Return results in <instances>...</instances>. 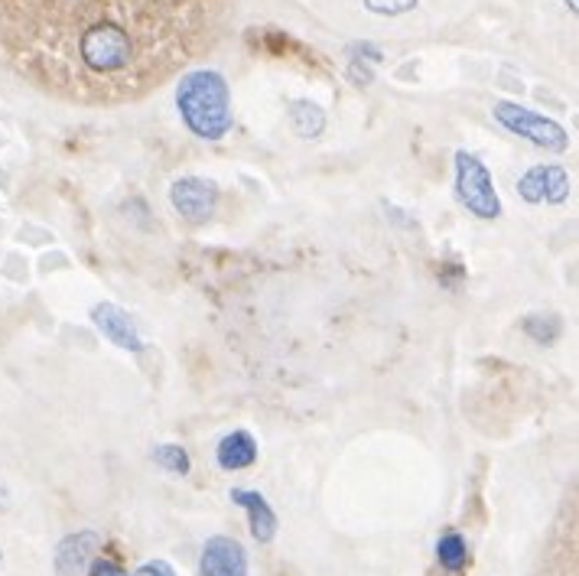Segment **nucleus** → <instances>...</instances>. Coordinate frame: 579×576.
<instances>
[{
    "label": "nucleus",
    "instance_id": "obj_1",
    "mask_svg": "<svg viewBox=\"0 0 579 576\" xmlns=\"http://www.w3.org/2000/svg\"><path fill=\"white\" fill-rule=\"evenodd\" d=\"M176 111L183 124L203 138L221 141L231 131V91L228 81L216 69L186 75L176 88Z\"/></svg>",
    "mask_w": 579,
    "mask_h": 576
},
{
    "label": "nucleus",
    "instance_id": "obj_2",
    "mask_svg": "<svg viewBox=\"0 0 579 576\" xmlns=\"http://www.w3.org/2000/svg\"><path fill=\"white\" fill-rule=\"evenodd\" d=\"M456 199L462 203V209L469 216L482 218V221H495L502 216V199H499V189L492 183V173L469 150L456 153Z\"/></svg>",
    "mask_w": 579,
    "mask_h": 576
},
{
    "label": "nucleus",
    "instance_id": "obj_3",
    "mask_svg": "<svg viewBox=\"0 0 579 576\" xmlns=\"http://www.w3.org/2000/svg\"><path fill=\"white\" fill-rule=\"evenodd\" d=\"M492 118H495L505 131H511L514 138L540 146V150H547V153H567V146H570V134H567L564 124H557L554 118H544V115H537V111H531V108H524V105L499 101V105L492 108Z\"/></svg>",
    "mask_w": 579,
    "mask_h": 576
},
{
    "label": "nucleus",
    "instance_id": "obj_4",
    "mask_svg": "<svg viewBox=\"0 0 579 576\" xmlns=\"http://www.w3.org/2000/svg\"><path fill=\"white\" fill-rule=\"evenodd\" d=\"M170 206L189 225H206L216 216L218 186L206 176H179L170 186Z\"/></svg>",
    "mask_w": 579,
    "mask_h": 576
},
{
    "label": "nucleus",
    "instance_id": "obj_5",
    "mask_svg": "<svg viewBox=\"0 0 579 576\" xmlns=\"http://www.w3.org/2000/svg\"><path fill=\"white\" fill-rule=\"evenodd\" d=\"M517 196L527 206H564L570 199V173L560 163H537L517 180Z\"/></svg>",
    "mask_w": 579,
    "mask_h": 576
},
{
    "label": "nucleus",
    "instance_id": "obj_6",
    "mask_svg": "<svg viewBox=\"0 0 579 576\" xmlns=\"http://www.w3.org/2000/svg\"><path fill=\"white\" fill-rule=\"evenodd\" d=\"M91 323L98 326V333L105 339H111L118 349H128V352H141L144 349V339L138 333V323L131 319L128 309H121L118 303H98L91 309Z\"/></svg>",
    "mask_w": 579,
    "mask_h": 576
},
{
    "label": "nucleus",
    "instance_id": "obj_7",
    "mask_svg": "<svg viewBox=\"0 0 579 576\" xmlns=\"http://www.w3.org/2000/svg\"><path fill=\"white\" fill-rule=\"evenodd\" d=\"M203 576H248V557L244 547L234 537H209L199 557Z\"/></svg>",
    "mask_w": 579,
    "mask_h": 576
},
{
    "label": "nucleus",
    "instance_id": "obj_8",
    "mask_svg": "<svg viewBox=\"0 0 579 576\" xmlns=\"http://www.w3.org/2000/svg\"><path fill=\"white\" fill-rule=\"evenodd\" d=\"M98 557V534L78 531L56 547V576H85L88 564Z\"/></svg>",
    "mask_w": 579,
    "mask_h": 576
},
{
    "label": "nucleus",
    "instance_id": "obj_9",
    "mask_svg": "<svg viewBox=\"0 0 579 576\" xmlns=\"http://www.w3.org/2000/svg\"><path fill=\"white\" fill-rule=\"evenodd\" d=\"M231 502L241 504L251 518V537L258 544H271L277 537V514L274 508L267 504V499L261 492H251V489H231Z\"/></svg>",
    "mask_w": 579,
    "mask_h": 576
},
{
    "label": "nucleus",
    "instance_id": "obj_10",
    "mask_svg": "<svg viewBox=\"0 0 579 576\" xmlns=\"http://www.w3.org/2000/svg\"><path fill=\"white\" fill-rule=\"evenodd\" d=\"M216 463L218 469H225V472H241V469L254 466L258 463V443H254V436L248 431H234L228 433V436H221L216 446Z\"/></svg>",
    "mask_w": 579,
    "mask_h": 576
},
{
    "label": "nucleus",
    "instance_id": "obj_11",
    "mask_svg": "<svg viewBox=\"0 0 579 576\" xmlns=\"http://www.w3.org/2000/svg\"><path fill=\"white\" fill-rule=\"evenodd\" d=\"M436 564L443 574H462L466 564H469V547H466V537L459 531H446L439 541H436Z\"/></svg>",
    "mask_w": 579,
    "mask_h": 576
},
{
    "label": "nucleus",
    "instance_id": "obj_12",
    "mask_svg": "<svg viewBox=\"0 0 579 576\" xmlns=\"http://www.w3.org/2000/svg\"><path fill=\"white\" fill-rule=\"evenodd\" d=\"M290 128L299 138L313 141V138H319L326 131V111L316 101H293L290 105Z\"/></svg>",
    "mask_w": 579,
    "mask_h": 576
},
{
    "label": "nucleus",
    "instance_id": "obj_13",
    "mask_svg": "<svg viewBox=\"0 0 579 576\" xmlns=\"http://www.w3.org/2000/svg\"><path fill=\"white\" fill-rule=\"evenodd\" d=\"M521 333L540 346H554L564 336V316L557 313H527L521 319Z\"/></svg>",
    "mask_w": 579,
    "mask_h": 576
},
{
    "label": "nucleus",
    "instance_id": "obj_14",
    "mask_svg": "<svg viewBox=\"0 0 579 576\" xmlns=\"http://www.w3.org/2000/svg\"><path fill=\"white\" fill-rule=\"evenodd\" d=\"M349 53H352V63H349V78H352L356 85H368V81L374 78L378 63L384 59V56H381V50H378V46H371V43H359V46H352Z\"/></svg>",
    "mask_w": 579,
    "mask_h": 576
},
{
    "label": "nucleus",
    "instance_id": "obj_15",
    "mask_svg": "<svg viewBox=\"0 0 579 576\" xmlns=\"http://www.w3.org/2000/svg\"><path fill=\"white\" fill-rule=\"evenodd\" d=\"M150 459H153L160 469H166V472H179V476L189 472V453H186L183 446H176V443H160V446H153V449H150Z\"/></svg>",
    "mask_w": 579,
    "mask_h": 576
},
{
    "label": "nucleus",
    "instance_id": "obj_16",
    "mask_svg": "<svg viewBox=\"0 0 579 576\" xmlns=\"http://www.w3.org/2000/svg\"><path fill=\"white\" fill-rule=\"evenodd\" d=\"M364 7L378 17H401L417 7V0H364Z\"/></svg>",
    "mask_w": 579,
    "mask_h": 576
},
{
    "label": "nucleus",
    "instance_id": "obj_17",
    "mask_svg": "<svg viewBox=\"0 0 579 576\" xmlns=\"http://www.w3.org/2000/svg\"><path fill=\"white\" fill-rule=\"evenodd\" d=\"M85 576H124V570H121V564L111 561V557H95V561L88 564Z\"/></svg>",
    "mask_w": 579,
    "mask_h": 576
},
{
    "label": "nucleus",
    "instance_id": "obj_18",
    "mask_svg": "<svg viewBox=\"0 0 579 576\" xmlns=\"http://www.w3.org/2000/svg\"><path fill=\"white\" fill-rule=\"evenodd\" d=\"M131 576H176V570L166 561H150L144 567H138Z\"/></svg>",
    "mask_w": 579,
    "mask_h": 576
},
{
    "label": "nucleus",
    "instance_id": "obj_19",
    "mask_svg": "<svg viewBox=\"0 0 579 576\" xmlns=\"http://www.w3.org/2000/svg\"><path fill=\"white\" fill-rule=\"evenodd\" d=\"M0 508H7V489L0 486Z\"/></svg>",
    "mask_w": 579,
    "mask_h": 576
},
{
    "label": "nucleus",
    "instance_id": "obj_20",
    "mask_svg": "<svg viewBox=\"0 0 579 576\" xmlns=\"http://www.w3.org/2000/svg\"><path fill=\"white\" fill-rule=\"evenodd\" d=\"M570 7H573V10H577V0H570Z\"/></svg>",
    "mask_w": 579,
    "mask_h": 576
},
{
    "label": "nucleus",
    "instance_id": "obj_21",
    "mask_svg": "<svg viewBox=\"0 0 579 576\" xmlns=\"http://www.w3.org/2000/svg\"><path fill=\"white\" fill-rule=\"evenodd\" d=\"M0 564H3V554H0Z\"/></svg>",
    "mask_w": 579,
    "mask_h": 576
}]
</instances>
